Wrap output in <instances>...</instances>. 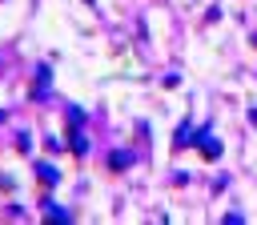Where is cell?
<instances>
[{"mask_svg":"<svg viewBox=\"0 0 257 225\" xmlns=\"http://www.w3.org/2000/svg\"><path fill=\"white\" fill-rule=\"evenodd\" d=\"M201 153H205L209 161H217V157H221V141H217V137H205V141H201Z\"/></svg>","mask_w":257,"mask_h":225,"instance_id":"1","label":"cell"},{"mask_svg":"<svg viewBox=\"0 0 257 225\" xmlns=\"http://www.w3.org/2000/svg\"><path fill=\"white\" fill-rule=\"evenodd\" d=\"M36 173H40V181H44V185H56V181H60V173H56L48 161H40V165H36Z\"/></svg>","mask_w":257,"mask_h":225,"instance_id":"2","label":"cell"},{"mask_svg":"<svg viewBox=\"0 0 257 225\" xmlns=\"http://www.w3.org/2000/svg\"><path fill=\"white\" fill-rule=\"evenodd\" d=\"M48 80H52L48 68H40V72H36V84H32V96H44V92H48Z\"/></svg>","mask_w":257,"mask_h":225,"instance_id":"3","label":"cell"},{"mask_svg":"<svg viewBox=\"0 0 257 225\" xmlns=\"http://www.w3.org/2000/svg\"><path fill=\"white\" fill-rule=\"evenodd\" d=\"M128 161H133V157H128V153H112V157H108V165H112V169H124V165H128Z\"/></svg>","mask_w":257,"mask_h":225,"instance_id":"4","label":"cell"},{"mask_svg":"<svg viewBox=\"0 0 257 225\" xmlns=\"http://www.w3.org/2000/svg\"><path fill=\"white\" fill-rule=\"evenodd\" d=\"M253 44H257V36H253Z\"/></svg>","mask_w":257,"mask_h":225,"instance_id":"5","label":"cell"}]
</instances>
